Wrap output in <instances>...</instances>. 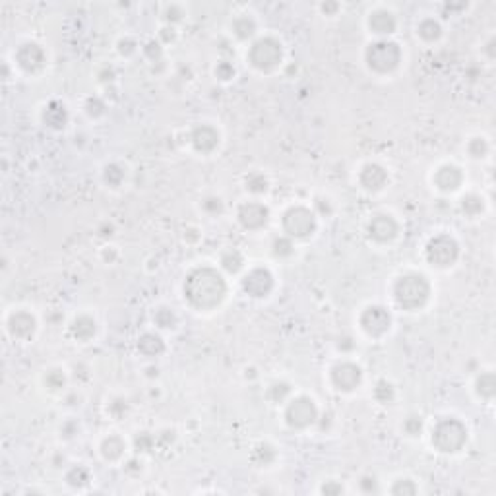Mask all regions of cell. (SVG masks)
Wrapping results in <instances>:
<instances>
[{"label": "cell", "mask_w": 496, "mask_h": 496, "mask_svg": "<svg viewBox=\"0 0 496 496\" xmlns=\"http://www.w3.org/2000/svg\"><path fill=\"white\" fill-rule=\"evenodd\" d=\"M188 301L194 304L196 309H214L219 304L225 295V283L219 273L212 270H198L190 277L185 287Z\"/></svg>", "instance_id": "obj_1"}, {"label": "cell", "mask_w": 496, "mask_h": 496, "mask_svg": "<svg viewBox=\"0 0 496 496\" xmlns=\"http://www.w3.org/2000/svg\"><path fill=\"white\" fill-rule=\"evenodd\" d=\"M394 297L401 309L407 311H415L419 306H423L428 297V283L425 282L423 275L411 273V275H403L398 283H396V291Z\"/></svg>", "instance_id": "obj_2"}, {"label": "cell", "mask_w": 496, "mask_h": 496, "mask_svg": "<svg viewBox=\"0 0 496 496\" xmlns=\"http://www.w3.org/2000/svg\"><path fill=\"white\" fill-rule=\"evenodd\" d=\"M401 59V53H399L398 45L396 43H389V41H378L374 45H370L369 53H367V60H369V66L376 72H392L399 64Z\"/></svg>", "instance_id": "obj_3"}, {"label": "cell", "mask_w": 496, "mask_h": 496, "mask_svg": "<svg viewBox=\"0 0 496 496\" xmlns=\"http://www.w3.org/2000/svg\"><path fill=\"white\" fill-rule=\"evenodd\" d=\"M279 60H282V47L277 41L270 39V37L256 41L250 49V62L258 70L275 68L279 64Z\"/></svg>", "instance_id": "obj_4"}, {"label": "cell", "mask_w": 496, "mask_h": 496, "mask_svg": "<svg viewBox=\"0 0 496 496\" xmlns=\"http://www.w3.org/2000/svg\"><path fill=\"white\" fill-rule=\"evenodd\" d=\"M432 442L442 452H456L466 442V428L461 427L457 421H452V419L442 421L438 425L434 437H432Z\"/></svg>", "instance_id": "obj_5"}, {"label": "cell", "mask_w": 496, "mask_h": 496, "mask_svg": "<svg viewBox=\"0 0 496 496\" xmlns=\"http://www.w3.org/2000/svg\"><path fill=\"white\" fill-rule=\"evenodd\" d=\"M285 231L291 235V237H297V239H304L309 237L314 231V215L306 210V208H293L285 214Z\"/></svg>", "instance_id": "obj_6"}, {"label": "cell", "mask_w": 496, "mask_h": 496, "mask_svg": "<svg viewBox=\"0 0 496 496\" xmlns=\"http://www.w3.org/2000/svg\"><path fill=\"white\" fill-rule=\"evenodd\" d=\"M427 256L432 266H452L457 256V244L448 237H438L428 244Z\"/></svg>", "instance_id": "obj_7"}, {"label": "cell", "mask_w": 496, "mask_h": 496, "mask_svg": "<svg viewBox=\"0 0 496 496\" xmlns=\"http://www.w3.org/2000/svg\"><path fill=\"white\" fill-rule=\"evenodd\" d=\"M314 419H316V407H314L312 399L297 398L293 399L291 405L287 407V423L291 427H309Z\"/></svg>", "instance_id": "obj_8"}, {"label": "cell", "mask_w": 496, "mask_h": 496, "mask_svg": "<svg viewBox=\"0 0 496 496\" xmlns=\"http://www.w3.org/2000/svg\"><path fill=\"white\" fill-rule=\"evenodd\" d=\"M360 324L369 336H382L389 330V314L382 306H370L362 314Z\"/></svg>", "instance_id": "obj_9"}, {"label": "cell", "mask_w": 496, "mask_h": 496, "mask_svg": "<svg viewBox=\"0 0 496 496\" xmlns=\"http://www.w3.org/2000/svg\"><path fill=\"white\" fill-rule=\"evenodd\" d=\"M331 378H333V384L338 386V389L349 392V389L357 388V384L360 382V370L359 367H355L351 362H341L331 370Z\"/></svg>", "instance_id": "obj_10"}, {"label": "cell", "mask_w": 496, "mask_h": 496, "mask_svg": "<svg viewBox=\"0 0 496 496\" xmlns=\"http://www.w3.org/2000/svg\"><path fill=\"white\" fill-rule=\"evenodd\" d=\"M243 287L252 297H264L272 289V273L268 270H252L244 277Z\"/></svg>", "instance_id": "obj_11"}, {"label": "cell", "mask_w": 496, "mask_h": 496, "mask_svg": "<svg viewBox=\"0 0 496 496\" xmlns=\"http://www.w3.org/2000/svg\"><path fill=\"white\" fill-rule=\"evenodd\" d=\"M396 233H398V225L389 215H376L370 221V237L374 241L386 243V241H392Z\"/></svg>", "instance_id": "obj_12"}, {"label": "cell", "mask_w": 496, "mask_h": 496, "mask_svg": "<svg viewBox=\"0 0 496 496\" xmlns=\"http://www.w3.org/2000/svg\"><path fill=\"white\" fill-rule=\"evenodd\" d=\"M43 60H45V55L35 43H26L18 50V64L28 72H35L37 68H41Z\"/></svg>", "instance_id": "obj_13"}, {"label": "cell", "mask_w": 496, "mask_h": 496, "mask_svg": "<svg viewBox=\"0 0 496 496\" xmlns=\"http://www.w3.org/2000/svg\"><path fill=\"white\" fill-rule=\"evenodd\" d=\"M239 219L246 229H260L268 221V210L262 204H246L243 205Z\"/></svg>", "instance_id": "obj_14"}, {"label": "cell", "mask_w": 496, "mask_h": 496, "mask_svg": "<svg viewBox=\"0 0 496 496\" xmlns=\"http://www.w3.org/2000/svg\"><path fill=\"white\" fill-rule=\"evenodd\" d=\"M8 330L16 340H28L35 330V320L28 312H16V314H12L10 322H8Z\"/></svg>", "instance_id": "obj_15"}, {"label": "cell", "mask_w": 496, "mask_h": 496, "mask_svg": "<svg viewBox=\"0 0 496 496\" xmlns=\"http://www.w3.org/2000/svg\"><path fill=\"white\" fill-rule=\"evenodd\" d=\"M192 142H194V146L198 151H212L215 146H217V142H219V136H217V132H215L214 128L210 127H200L196 128V132L192 134Z\"/></svg>", "instance_id": "obj_16"}, {"label": "cell", "mask_w": 496, "mask_h": 496, "mask_svg": "<svg viewBox=\"0 0 496 496\" xmlns=\"http://www.w3.org/2000/svg\"><path fill=\"white\" fill-rule=\"evenodd\" d=\"M386 181H388V175L378 165H367L362 169V173H360V183L367 186L369 190H378V188L386 185Z\"/></svg>", "instance_id": "obj_17"}, {"label": "cell", "mask_w": 496, "mask_h": 496, "mask_svg": "<svg viewBox=\"0 0 496 496\" xmlns=\"http://www.w3.org/2000/svg\"><path fill=\"white\" fill-rule=\"evenodd\" d=\"M370 30H374V33H380V35H386V33H392L394 28H396V18L392 12L386 10H378L374 14H370Z\"/></svg>", "instance_id": "obj_18"}, {"label": "cell", "mask_w": 496, "mask_h": 496, "mask_svg": "<svg viewBox=\"0 0 496 496\" xmlns=\"http://www.w3.org/2000/svg\"><path fill=\"white\" fill-rule=\"evenodd\" d=\"M459 183H461V175H459L456 167L446 165L437 173V185L442 190H456Z\"/></svg>", "instance_id": "obj_19"}, {"label": "cell", "mask_w": 496, "mask_h": 496, "mask_svg": "<svg viewBox=\"0 0 496 496\" xmlns=\"http://www.w3.org/2000/svg\"><path fill=\"white\" fill-rule=\"evenodd\" d=\"M95 333V322L89 320L86 316H82L78 320L74 322V336L78 338V340H89L91 336Z\"/></svg>", "instance_id": "obj_20"}, {"label": "cell", "mask_w": 496, "mask_h": 496, "mask_svg": "<svg viewBox=\"0 0 496 496\" xmlns=\"http://www.w3.org/2000/svg\"><path fill=\"white\" fill-rule=\"evenodd\" d=\"M122 450H125V444H122V440L117 437L109 438L105 440V444H103V454L107 459H117V457L122 456Z\"/></svg>", "instance_id": "obj_21"}, {"label": "cell", "mask_w": 496, "mask_h": 496, "mask_svg": "<svg viewBox=\"0 0 496 496\" xmlns=\"http://www.w3.org/2000/svg\"><path fill=\"white\" fill-rule=\"evenodd\" d=\"M419 33H421V37H425V39L428 41L437 39L438 35H440V26H438L434 20L423 21L421 28H419Z\"/></svg>", "instance_id": "obj_22"}, {"label": "cell", "mask_w": 496, "mask_h": 496, "mask_svg": "<svg viewBox=\"0 0 496 496\" xmlns=\"http://www.w3.org/2000/svg\"><path fill=\"white\" fill-rule=\"evenodd\" d=\"M235 33L241 37V39H246L250 37L254 33V21L248 20V18H241V20L235 21Z\"/></svg>", "instance_id": "obj_23"}, {"label": "cell", "mask_w": 496, "mask_h": 496, "mask_svg": "<svg viewBox=\"0 0 496 496\" xmlns=\"http://www.w3.org/2000/svg\"><path fill=\"white\" fill-rule=\"evenodd\" d=\"M223 266L229 272H237L243 266V258L237 252H233V258H231V254H227V256H223Z\"/></svg>", "instance_id": "obj_24"}, {"label": "cell", "mask_w": 496, "mask_h": 496, "mask_svg": "<svg viewBox=\"0 0 496 496\" xmlns=\"http://www.w3.org/2000/svg\"><path fill=\"white\" fill-rule=\"evenodd\" d=\"M254 181H256V176H250V178L246 181V188H250L252 192H264V190L268 188V183H266L264 176H258V183H254Z\"/></svg>", "instance_id": "obj_25"}]
</instances>
